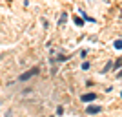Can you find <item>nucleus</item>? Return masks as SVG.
Here are the masks:
<instances>
[{
  "label": "nucleus",
  "instance_id": "obj_1",
  "mask_svg": "<svg viewBox=\"0 0 122 117\" xmlns=\"http://www.w3.org/2000/svg\"><path fill=\"white\" fill-rule=\"evenodd\" d=\"M38 75V68H33L31 71H27V73H24V75H20V81H27V79H31V77Z\"/></svg>",
  "mask_w": 122,
  "mask_h": 117
},
{
  "label": "nucleus",
  "instance_id": "obj_2",
  "mask_svg": "<svg viewBox=\"0 0 122 117\" xmlns=\"http://www.w3.org/2000/svg\"><path fill=\"white\" fill-rule=\"evenodd\" d=\"M100 110H102L100 106H95V104H91V106H87V108H86V113H87V115H93V113H100Z\"/></svg>",
  "mask_w": 122,
  "mask_h": 117
},
{
  "label": "nucleus",
  "instance_id": "obj_3",
  "mask_svg": "<svg viewBox=\"0 0 122 117\" xmlns=\"http://www.w3.org/2000/svg\"><path fill=\"white\" fill-rule=\"evenodd\" d=\"M97 99V93H84V95L80 97V101L84 102H89V101H95Z\"/></svg>",
  "mask_w": 122,
  "mask_h": 117
},
{
  "label": "nucleus",
  "instance_id": "obj_4",
  "mask_svg": "<svg viewBox=\"0 0 122 117\" xmlns=\"http://www.w3.org/2000/svg\"><path fill=\"white\" fill-rule=\"evenodd\" d=\"M67 20V15H66V13H62V15H60V18H58V24H60V26H64V22H66Z\"/></svg>",
  "mask_w": 122,
  "mask_h": 117
},
{
  "label": "nucleus",
  "instance_id": "obj_5",
  "mask_svg": "<svg viewBox=\"0 0 122 117\" xmlns=\"http://www.w3.org/2000/svg\"><path fill=\"white\" fill-rule=\"evenodd\" d=\"M115 48H118V50H120V48H122V40H117V42H115Z\"/></svg>",
  "mask_w": 122,
  "mask_h": 117
},
{
  "label": "nucleus",
  "instance_id": "obj_6",
  "mask_svg": "<svg viewBox=\"0 0 122 117\" xmlns=\"http://www.w3.org/2000/svg\"><path fill=\"white\" fill-rule=\"evenodd\" d=\"M120 66H122V59H118L117 64H115V68H120Z\"/></svg>",
  "mask_w": 122,
  "mask_h": 117
}]
</instances>
